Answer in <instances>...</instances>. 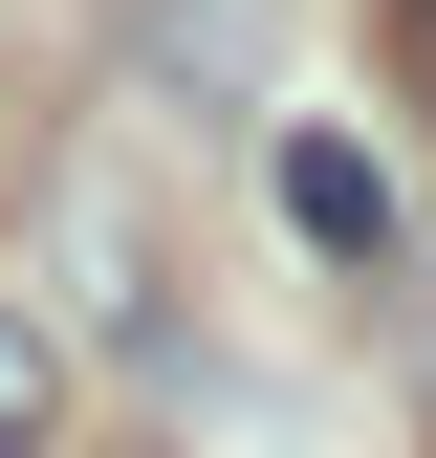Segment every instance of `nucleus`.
<instances>
[{
    "label": "nucleus",
    "mask_w": 436,
    "mask_h": 458,
    "mask_svg": "<svg viewBox=\"0 0 436 458\" xmlns=\"http://www.w3.org/2000/svg\"><path fill=\"white\" fill-rule=\"evenodd\" d=\"M284 218H306L327 262H371V241H393V175H371L349 131H284Z\"/></svg>",
    "instance_id": "f257e3e1"
},
{
    "label": "nucleus",
    "mask_w": 436,
    "mask_h": 458,
    "mask_svg": "<svg viewBox=\"0 0 436 458\" xmlns=\"http://www.w3.org/2000/svg\"><path fill=\"white\" fill-rule=\"evenodd\" d=\"M44 437H66V350L0 306V458H44Z\"/></svg>",
    "instance_id": "f03ea898"
},
{
    "label": "nucleus",
    "mask_w": 436,
    "mask_h": 458,
    "mask_svg": "<svg viewBox=\"0 0 436 458\" xmlns=\"http://www.w3.org/2000/svg\"><path fill=\"white\" fill-rule=\"evenodd\" d=\"M393 66H415V88H436V0H393Z\"/></svg>",
    "instance_id": "7ed1b4c3"
}]
</instances>
